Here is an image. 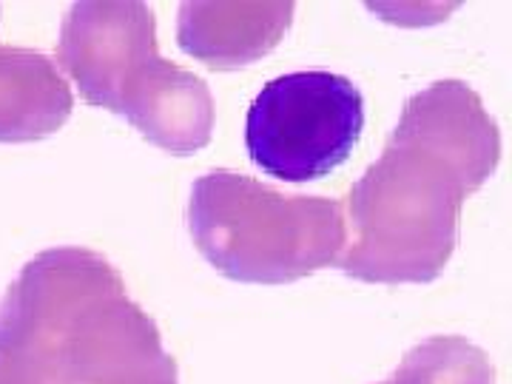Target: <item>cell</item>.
<instances>
[{"label":"cell","mask_w":512,"mask_h":384,"mask_svg":"<svg viewBox=\"0 0 512 384\" xmlns=\"http://www.w3.org/2000/svg\"><path fill=\"white\" fill-rule=\"evenodd\" d=\"M154 12L140 0H83L63 18L57 57L89 106L120 111L126 92L160 57Z\"/></svg>","instance_id":"obj_5"},{"label":"cell","mask_w":512,"mask_h":384,"mask_svg":"<svg viewBox=\"0 0 512 384\" xmlns=\"http://www.w3.org/2000/svg\"><path fill=\"white\" fill-rule=\"evenodd\" d=\"M117 114L154 146L177 157L202 151L214 134V97L208 83L165 57L148 63Z\"/></svg>","instance_id":"obj_7"},{"label":"cell","mask_w":512,"mask_h":384,"mask_svg":"<svg viewBox=\"0 0 512 384\" xmlns=\"http://www.w3.org/2000/svg\"><path fill=\"white\" fill-rule=\"evenodd\" d=\"M188 231L211 268L245 285H288L336 268L348 242L342 202L285 197L234 171L194 183Z\"/></svg>","instance_id":"obj_2"},{"label":"cell","mask_w":512,"mask_h":384,"mask_svg":"<svg viewBox=\"0 0 512 384\" xmlns=\"http://www.w3.org/2000/svg\"><path fill=\"white\" fill-rule=\"evenodd\" d=\"M49 384H180L157 322L126 293L83 313L57 348Z\"/></svg>","instance_id":"obj_6"},{"label":"cell","mask_w":512,"mask_h":384,"mask_svg":"<svg viewBox=\"0 0 512 384\" xmlns=\"http://www.w3.org/2000/svg\"><path fill=\"white\" fill-rule=\"evenodd\" d=\"M0 384H49L46 379H40L37 373H32L29 367L18 365L12 359L0 356Z\"/></svg>","instance_id":"obj_11"},{"label":"cell","mask_w":512,"mask_h":384,"mask_svg":"<svg viewBox=\"0 0 512 384\" xmlns=\"http://www.w3.org/2000/svg\"><path fill=\"white\" fill-rule=\"evenodd\" d=\"M117 293H126L123 276L103 254L72 245L40 251L0 299V356L46 379L83 313Z\"/></svg>","instance_id":"obj_4"},{"label":"cell","mask_w":512,"mask_h":384,"mask_svg":"<svg viewBox=\"0 0 512 384\" xmlns=\"http://www.w3.org/2000/svg\"><path fill=\"white\" fill-rule=\"evenodd\" d=\"M365 131V97L348 77L293 72L274 77L245 117L256 168L282 183H313L353 154Z\"/></svg>","instance_id":"obj_3"},{"label":"cell","mask_w":512,"mask_h":384,"mask_svg":"<svg viewBox=\"0 0 512 384\" xmlns=\"http://www.w3.org/2000/svg\"><path fill=\"white\" fill-rule=\"evenodd\" d=\"M293 9V3H183L177 43L208 69H239L274 52L291 29Z\"/></svg>","instance_id":"obj_8"},{"label":"cell","mask_w":512,"mask_h":384,"mask_svg":"<svg viewBox=\"0 0 512 384\" xmlns=\"http://www.w3.org/2000/svg\"><path fill=\"white\" fill-rule=\"evenodd\" d=\"M66 77L43 52L0 46V143L52 137L72 117Z\"/></svg>","instance_id":"obj_9"},{"label":"cell","mask_w":512,"mask_h":384,"mask_svg":"<svg viewBox=\"0 0 512 384\" xmlns=\"http://www.w3.org/2000/svg\"><path fill=\"white\" fill-rule=\"evenodd\" d=\"M379 384H495L487 353L464 336H430L407 350L396 373Z\"/></svg>","instance_id":"obj_10"},{"label":"cell","mask_w":512,"mask_h":384,"mask_svg":"<svg viewBox=\"0 0 512 384\" xmlns=\"http://www.w3.org/2000/svg\"><path fill=\"white\" fill-rule=\"evenodd\" d=\"M487 183L444 151L396 126L382 157L350 188L348 242L336 268L373 285H427L447 268L461 205Z\"/></svg>","instance_id":"obj_1"}]
</instances>
